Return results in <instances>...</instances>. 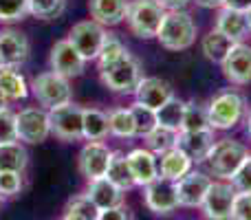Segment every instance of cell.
<instances>
[{"label": "cell", "instance_id": "cell-26", "mask_svg": "<svg viewBox=\"0 0 251 220\" xmlns=\"http://www.w3.org/2000/svg\"><path fill=\"white\" fill-rule=\"evenodd\" d=\"M0 93L7 101H20L29 95V84H26L25 75L20 71L7 66V69L0 71Z\"/></svg>", "mask_w": 251, "mask_h": 220}, {"label": "cell", "instance_id": "cell-22", "mask_svg": "<svg viewBox=\"0 0 251 220\" xmlns=\"http://www.w3.org/2000/svg\"><path fill=\"white\" fill-rule=\"evenodd\" d=\"M221 33H225L229 40H234L236 44L243 42L245 35L249 33V26H247V18H245L243 11H236V9L229 7H221L218 9V16H216V26Z\"/></svg>", "mask_w": 251, "mask_h": 220}, {"label": "cell", "instance_id": "cell-16", "mask_svg": "<svg viewBox=\"0 0 251 220\" xmlns=\"http://www.w3.org/2000/svg\"><path fill=\"white\" fill-rule=\"evenodd\" d=\"M214 143V130H181L176 139V147L190 156L192 163H205Z\"/></svg>", "mask_w": 251, "mask_h": 220}, {"label": "cell", "instance_id": "cell-34", "mask_svg": "<svg viewBox=\"0 0 251 220\" xmlns=\"http://www.w3.org/2000/svg\"><path fill=\"white\" fill-rule=\"evenodd\" d=\"M130 112H132V119H134V128H137V137H146V134H150L152 130L159 125V121H156V110L148 108V106L139 104V101H134L132 106H130Z\"/></svg>", "mask_w": 251, "mask_h": 220}, {"label": "cell", "instance_id": "cell-29", "mask_svg": "<svg viewBox=\"0 0 251 220\" xmlns=\"http://www.w3.org/2000/svg\"><path fill=\"white\" fill-rule=\"evenodd\" d=\"M108 130L113 137L119 139H132L137 137V128H134L132 112L128 108H113L108 112Z\"/></svg>", "mask_w": 251, "mask_h": 220}, {"label": "cell", "instance_id": "cell-4", "mask_svg": "<svg viewBox=\"0 0 251 220\" xmlns=\"http://www.w3.org/2000/svg\"><path fill=\"white\" fill-rule=\"evenodd\" d=\"M100 79L110 93H117V95H134L139 82L143 79V64L134 55H126L124 60L101 69Z\"/></svg>", "mask_w": 251, "mask_h": 220}, {"label": "cell", "instance_id": "cell-19", "mask_svg": "<svg viewBox=\"0 0 251 220\" xmlns=\"http://www.w3.org/2000/svg\"><path fill=\"white\" fill-rule=\"evenodd\" d=\"M31 44L25 33L16 29H2L0 31V53L9 69H20L29 60Z\"/></svg>", "mask_w": 251, "mask_h": 220}, {"label": "cell", "instance_id": "cell-46", "mask_svg": "<svg viewBox=\"0 0 251 220\" xmlns=\"http://www.w3.org/2000/svg\"><path fill=\"white\" fill-rule=\"evenodd\" d=\"M62 220H91L88 216H84V214H77V212H71V209H64V216Z\"/></svg>", "mask_w": 251, "mask_h": 220}, {"label": "cell", "instance_id": "cell-30", "mask_svg": "<svg viewBox=\"0 0 251 220\" xmlns=\"http://www.w3.org/2000/svg\"><path fill=\"white\" fill-rule=\"evenodd\" d=\"M176 139H178L176 130H170V128H163V125H156L150 134H146V137H143V141H146L148 150L154 152L156 156H161V154H165V152H170L172 147H176Z\"/></svg>", "mask_w": 251, "mask_h": 220}, {"label": "cell", "instance_id": "cell-25", "mask_svg": "<svg viewBox=\"0 0 251 220\" xmlns=\"http://www.w3.org/2000/svg\"><path fill=\"white\" fill-rule=\"evenodd\" d=\"M29 165V152L22 141L0 143V172H20L25 174Z\"/></svg>", "mask_w": 251, "mask_h": 220}, {"label": "cell", "instance_id": "cell-12", "mask_svg": "<svg viewBox=\"0 0 251 220\" xmlns=\"http://www.w3.org/2000/svg\"><path fill=\"white\" fill-rule=\"evenodd\" d=\"M110 159H113V150H110L104 141H88L86 146L79 150L77 168L86 181H93V178L106 176Z\"/></svg>", "mask_w": 251, "mask_h": 220}, {"label": "cell", "instance_id": "cell-39", "mask_svg": "<svg viewBox=\"0 0 251 220\" xmlns=\"http://www.w3.org/2000/svg\"><path fill=\"white\" fill-rule=\"evenodd\" d=\"M229 183L236 187V192H251V154L234 172V176L229 178Z\"/></svg>", "mask_w": 251, "mask_h": 220}, {"label": "cell", "instance_id": "cell-51", "mask_svg": "<svg viewBox=\"0 0 251 220\" xmlns=\"http://www.w3.org/2000/svg\"><path fill=\"white\" fill-rule=\"evenodd\" d=\"M249 154H251V152H249Z\"/></svg>", "mask_w": 251, "mask_h": 220}, {"label": "cell", "instance_id": "cell-42", "mask_svg": "<svg viewBox=\"0 0 251 220\" xmlns=\"http://www.w3.org/2000/svg\"><path fill=\"white\" fill-rule=\"evenodd\" d=\"M95 220H132V216H130V209L126 207V205H117V207L97 212Z\"/></svg>", "mask_w": 251, "mask_h": 220}, {"label": "cell", "instance_id": "cell-37", "mask_svg": "<svg viewBox=\"0 0 251 220\" xmlns=\"http://www.w3.org/2000/svg\"><path fill=\"white\" fill-rule=\"evenodd\" d=\"M25 190L20 172H0V196L2 198H13Z\"/></svg>", "mask_w": 251, "mask_h": 220}, {"label": "cell", "instance_id": "cell-15", "mask_svg": "<svg viewBox=\"0 0 251 220\" xmlns=\"http://www.w3.org/2000/svg\"><path fill=\"white\" fill-rule=\"evenodd\" d=\"M130 172L134 178V187H146L159 178V156L148 147H134L126 154Z\"/></svg>", "mask_w": 251, "mask_h": 220}, {"label": "cell", "instance_id": "cell-32", "mask_svg": "<svg viewBox=\"0 0 251 220\" xmlns=\"http://www.w3.org/2000/svg\"><path fill=\"white\" fill-rule=\"evenodd\" d=\"M183 112H185V101L178 99V97L174 95L168 104H163L159 110H156V121H159V125H163V128L181 132Z\"/></svg>", "mask_w": 251, "mask_h": 220}, {"label": "cell", "instance_id": "cell-21", "mask_svg": "<svg viewBox=\"0 0 251 220\" xmlns=\"http://www.w3.org/2000/svg\"><path fill=\"white\" fill-rule=\"evenodd\" d=\"M130 0H88V11L101 26H115L126 20Z\"/></svg>", "mask_w": 251, "mask_h": 220}, {"label": "cell", "instance_id": "cell-43", "mask_svg": "<svg viewBox=\"0 0 251 220\" xmlns=\"http://www.w3.org/2000/svg\"><path fill=\"white\" fill-rule=\"evenodd\" d=\"M156 2H159L165 11H181V9H185L187 4H190V0H156Z\"/></svg>", "mask_w": 251, "mask_h": 220}, {"label": "cell", "instance_id": "cell-13", "mask_svg": "<svg viewBox=\"0 0 251 220\" xmlns=\"http://www.w3.org/2000/svg\"><path fill=\"white\" fill-rule=\"evenodd\" d=\"M49 64L51 71H55L57 75L66 79L79 77L86 69V60L79 55V51L69 42V40H57L51 49V55H49Z\"/></svg>", "mask_w": 251, "mask_h": 220}, {"label": "cell", "instance_id": "cell-6", "mask_svg": "<svg viewBox=\"0 0 251 220\" xmlns=\"http://www.w3.org/2000/svg\"><path fill=\"white\" fill-rule=\"evenodd\" d=\"M212 130H231L247 115V101L236 91H223L207 104Z\"/></svg>", "mask_w": 251, "mask_h": 220}, {"label": "cell", "instance_id": "cell-17", "mask_svg": "<svg viewBox=\"0 0 251 220\" xmlns=\"http://www.w3.org/2000/svg\"><path fill=\"white\" fill-rule=\"evenodd\" d=\"M223 75L236 86L251 82V44H234L229 55L223 62Z\"/></svg>", "mask_w": 251, "mask_h": 220}, {"label": "cell", "instance_id": "cell-33", "mask_svg": "<svg viewBox=\"0 0 251 220\" xmlns=\"http://www.w3.org/2000/svg\"><path fill=\"white\" fill-rule=\"evenodd\" d=\"M181 130H212V125H209L207 106H203L196 99L185 101V112H183Z\"/></svg>", "mask_w": 251, "mask_h": 220}, {"label": "cell", "instance_id": "cell-45", "mask_svg": "<svg viewBox=\"0 0 251 220\" xmlns=\"http://www.w3.org/2000/svg\"><path fill=\"white\" fill-rule=\"evenodd\" d=\"M201 7H207V9H221L225 7V0H196Z\"/></svg>", "mask_w": 251, "mask_h": 220}, {"label": "cell", "instance_id": "cell-11", "mask_svg": "<svg viewBox=\"0 0 251 220\" xmlns=\"http://www.w3.org/2000/svg\"><path fill=\"white\" fill-rule=\"evenodd\" d=\"M143 203L156 216H170L172 212L178 209V194H176V183L168 181V178H156L150 185L143 187Z\"/></svg>", "mask_w": 251, "mask_h": 220}, {"label": "cell", "instance_id": "cell-5", "mask_svg": "<svg viewBox=\"0 0 251 220\" xmlns=\"http://www.w3.org/2000/svg\"><path fill=\"white\" fill-rule=\"evenodd\" d=\"M165 18V9L156 0H130L126 24L132 31V35L141 40L156 38L161 29V22Z\"/></svg>", "mask_w": 251, "mask_h": 220}, {"label": "cell", "instance_id": "cell-9", "mask_svg": "<svg viewBox=\"0 0 251 220\" xmlns=\"http://www.w3.org/2000/svg\"><path fill=\"white\" fill-rule=\"evenodd\" d=\"M236 187L229 181H212L207 194L203 198V216L207 220H231L234 214V200H236Z\"/></svg>", "mask_w": 251, "mask_h": 220}, {"label": "cell", "instance_id": "cell-48", "mask_svg": "<svg viewBox=\"0 0 251 220\" xmlns=\"http://www.w3.org/2000/svg\"><path fill=\"white\" fill-rule=\"evenodd\" d=\"M4 106H9V101L4 99V95H2V93H0V108H4Z\"/></svg>", "mask_w": 251, "mask_h": 220}, {"label": "cell", "instance_id": "cell-50", "mask_svg": "<svg viewBox=\"0 0 251 220\" xmlns=\"http://www.w3.org/2000/svg\"><path fill=\"white\" fill-rule=\"evenodd\" d=\"M2 200H4V198H2V196H0V203H2Z\"/></svg>", "mask_w": 251, "mask_h": 220}, {"label": "cell", "instance_id": "cell-3", "mask_svg": "<svg viewBox=\"0 0 251 220\" xmlns=\"http://www.w3.org/2000/svg\"><path fill=\"white\" fill-rule=\"evenodd\" d=\"M33 97L38 104L47 110H53L57 106H64L73 101V88H71V79L57 75L55 71H44V73L35 75L29 84Z\"/></svg>", "mask_w": 251, "mask_h": 220}, {"label": "cell", "instance_id": "cell-36", "mask_svg": "<svg viewBox=\"0 0 251 220\" xmlns=\"http://www.w3.org/2000/svg\"><path fill=\"white\" fill-rule=\"evenodd\" d=\"M29 16V0H0V22L11 24Z\"/></svg>", "mask_w": 251, "mask_h": 220}, {"label": "cell", "instance_id": "cell-10", "mask_svg": "<svg viewBox=\"0 0 251 220\" xmlns=\"http://www.w3.org/2000/svg\"><path fill=\"white\" fill-rule=\"evenodd\" d=\"M66 40L77 49L84 60L91 62V60H97V55H100V49L106 40V29L91 18V20H82L77 24H73Z\"/></svg>", "mask_w": 251, "mask_h": 220}, {"label": "cell", "instance_id": "cell-31", "mask_svg": "<svg viewBox=\"0 0 251 220\" xmlns=\"http://www.w3.org/2000/svg\"><path fill=\"white\" fill-rule=\"evenodd\" d=\"M126 55H130L128 47H126L117 35L106 33V40L100 49V55H97V66H100V71H101V69H106V66L115 64V62L124 60Z\"/></svg>", "mask_w": 251, "mask_h": 220}, {"label": "cell", "instance_id": "cell-18", "mask_svg": "<svg viewBox=\"0 0 251 220\" xmlns=\"http://www.w3.org/2000/svg\"><path fill=\"white\" fill-rule=\"evenodd\" d=\"M174 97V88L170 82L161 77H143L134 91V101L148 106L152 110H159L163 104H168Z\"/></svg>", "mask_w": 251, "mask_h": 220}, {"label": "cell", "instance_id": "cell-7", "mask_svg": "<svg viewBox=\"0 0 251 220\" xmlns=\"http://www.w3.org/2000/svg\"><path fill=\"white\" fill-rule=\"evenodd\" d=\"M16 130H18V141L29 143V146H38V143L47 141L51 137V119H49V110L40 108V106H26L20 112H16Z\"/></svg>", "mask_w": 251, "mask_h": 220}, {"label": "cell", "instance_id": "cell-49", "mask_svg": "<svg viewBox=\"0 0 251 220\" xmlns=\"http://www.w3.org/2000/svg\"><path fill=\"white\" fill-rule=\"evenodd\" d=\"M247 134H249V137H251V112H249V115H247Z\"/></svg>", "mask_w": 251, "mask_h": 220}, {"label": "cell", "instance_id": "cell-23", "mask_svg": "<svg viewBox=\"0 0 251 220\" xmlns=\"http://www.w3.org/2000/svg\"><path fill=\"white\" fill-rule=\"evenodd\" d=\"M192 165L194 163H192L190 156L183 154L178 147H172L170 152L161 154V159H159V176L176 183L178 178H183L187 172H190Z\"/></svg>", "mask_w": 251, "mask_h": 220}, {"label": "cell", "instance_id": "cell-38", "mask_svg": "<svg viewBox=\"0 0 251 220\" xmlns=\"http://www.w3.org/2000/svg\"><path fill=\"white\" fill-rule=\"evenodd\" d=\"M18 141V130H16V112L9 106L0 108V143H11Z\"/></svg>", "mask_w": 251, "mask_h": 220}, {"label": "cell", "instance_id": "cell-41", "mask_svg": "<svg viewBox=\"0 0 251 220\" xmlns=\"http://www.w3.org/2000/svg\"><path fill=\"white\" fill-rule=\"evenodd\" d=\"M231 220H251V192H238L236 194Z\"/></svg>", "mask_w": 251, "mask_h": 220}, {"label": "cell", "instance_id": "cell-40", "mask_svg": "<svg viewBox=\"0 0 251 220\" xmlns=\"http://www.w3.org/2000/svg\"><path fill=\"white\" fill-rule=\"evenodd\" d=\"M66 209H71V212H77V214H84V216H88L91 220H95L97 218V212H100V209H97L95 205L91 203V198H88L86 194L73 196V198L66 203Z\"/></svg>", "mask_w": 251, "mask_h": 220}, {"label": "cell", "instance_id": "cell-27", "mask_svg": "<svg viewBox=\"0 0 251 220\" xmlns=\"http://www.w3.org/2000/svg\"><path fill=\"white\" fill-rule=\"evenodd\" d=\"M108 134V112L100 108H84V139L86 141H104Z\"/></svg>", "mask_w": 251, "mask_h": 220}, {"label": "cell", "instance_id": "cell-14", "mask_svg": "<svg viewBox=\"0 0 251 220\" xmlns=\"http://www.w3.org/2000/svg\"><path fill=\"white\" fill-rule=\"evenodd\" d=\"M212 185V176L199 170H190L183 178L176 181V194H178V207L196 209L203 205V198Z\"/></svg>", "mask_w": 251, "mask_h": 220}, {"label": "cell", "instance_id": "cell-35", "mask_svg": "<svg viewBox=\"0 0 251 220\" xmlns=\"http://www.w3.org/2000/svg\"><path fill=\"white\" fill-rule=\"evenodd\" d=\"M66 0H29V13L38 20H55L64 13Z\"/></svg>", "mask_w": 251, "mask_h": 220}, {"label": "cell", "instance_id": "cell-44", "mask_svg": "<svg viewBox=\"0 0 251 220\" xmlns=\"http://www.w3.org/2000/svg\"><path fill=\"white\" fill-rule=\"evenodd\" d=\"M225 7L236 9V11H243L245 13L251 7V0H225Z\"/></svg>", "mask_w": 251, "mask_h": 220}, {"label": "cell", "instance_id": "cell-28", "mask_svg": "<svg viewBox=\"0 0 251 220\" xmlns=\"http://www.w3.org/2000/svg\"><path fill=\"white\" fill-rule=\"evenodd\" d=\"M106 178L113 181L119 190L128 192L134 187V178H132V172H130V165H128V159H126L124 152H113V159H110V165H108V172H106Z\"/></svg>", "mask_w": 251, "mask_h": 220}, {"label": "cell", "instance_id": "cell-2", "mask_svg": "<svg viewBox=\"0 0 251 220\" xmlns=\"http://www.w3.org/2000/svg\"><path fill=\"white\" fill-rule=\"evenodd\" d=\"M247 156L249 150L245 143L236 141V139H218L209 150L205 165H207V172L216 176L218 181H229Z\"/></svg>", "mask_w": 251, "mask_h": 220}, {"label": "cell", "instance_id": "cell-47", "mask_svg": "<svg viewBox=\"0 0 251 220\" xmlns=\"http://www.w3.org/2000/svg\"><path fill=\"white\" fill-rule=\"evenodd\" d=\"M245 18H247V26H249V31H251V7L245 11Z\"/></svg>", "mask_w": 251, "mask_h": 220}, {"label": "cell", "instance_id": "cell-20", "mask_svg": "<svg viewBox=\"0 0 251 220\" xmlns=\"http://www.w3.org/2000/svg\"><path fill=\"white\" fill-rule=\"evenodd\" d=\"M84 194L91 198V203L95 205L97 209H110V207H117V205H124V196L126 192L119 190L113 181H108L106 176L101 178H93L88 181V187Z\"/></svg>", "mask_w": 251, "mask_h": 220}, {"label": "cell", "instance_id": "cell-8", "mask_svg": "<svg viewBox=\"0 0 251 220\" xmlns=\"http://www.w3.org/2000/svg\"><path fill=\"white\" fill-rule=\"evenodd\" d=\"M51 119V134L60 141H79L84 139V108L77 104H64L49 110Z\"/></svg>", "mask_w": 251, "mask_h": 220}, {"label": "cell", "instance_id": "cell-1", "mask_svg": "<svg viewBox=\"0 0 251 220\" xmlns=\"http://www.w3.org/2000/svg\"><path fill=\"white\" fill-rule=\"evenodd\" d=\"M196 26L194 18L181 9V11H165V18L161 22V29L156 33V40L168 51H185L196 42Z\"/></svg>", "mask_w": 251, "mask_h": 220}, {"label": "cell", "instance_id": "cell-24", "mask_svg": "<svg viewBox=\"0 0 251 220\" xmlns=\"http://www.w3.org/2000/svg\"><path fill=\"white\" fill-rule=\"evenodd\" d=\"M234 40H229L225 33H221L218 29H212L203 40H201V51L214 64H223L225 57L229 55V51L234 49Z\"/></svg>", "mask_w": 251, "mask_h": 220}]
</instances>
